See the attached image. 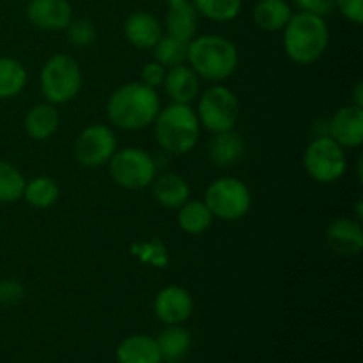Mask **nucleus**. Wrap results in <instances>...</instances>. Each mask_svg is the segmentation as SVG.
Wrapping results in <instances>:
<instances>
[{
  "label": "nucleus",
  "mask_w": 363,
  "mask_h": 363,
  "mask_svg": "<svg viewBox=\"0 0 363 363\" xmlns=\"http://www.w3.org/2000/svg\"><path fill=\"white\" fill-rule=\"evenodd\" d=\"M353 105L362 106V108H363V85H362V82H358L357 89H354V103H353Z\"/></svg>",
  "instance_id": "35"
},
{
  "label": "nucleus",
  "mask_w": 363,
  "mask_h": 363,
  "mask_svg": "<svg viewBox=\"0 0 363 363\" xmlns=\"http://www.w3.org/2000/svg\"><path fill=\"white\" fill-rule=\"evenodd\" d=\"M188 43L190 41H183V39L163 34L155 46V60L165 67L184 64L188 57Z\"/></svg>",
  "instance_id": "28"
},
{
  "label": "nucleus",
  "mask_w": 363,
  "mask_h": 363,
  "mask_svg": "<svg viewBox=\"0 0 363 363\" xmlns=\"http://www.w3.org/2000/svg\"><path fill=\"white\" fill-rule=\"evenodd\" d=\"M163 89L167 96L172 99V103H181V105H190L199 96L201 82H199L197 73L186 64L169 67L163 80Z\"/></svg>",
  "instance_id": "16"
},
{
  "label": "nucleus",
  "mask_w": 363,
  "mask_h": 363,
  "mask_svg": "<svg viewBox=\"0 0 363 363\" xmlns=\"http://www.w3.org/2000/svg\"><path fill=\"white\" fill-rule=\"evenodd\" d=\"M197 27L199 13L190 0L169 6L165 14V34L183 41H191L197 34Z\"/></svg>",
  "instance_id": "19"
},
{
  "label": "nucleus",
  "mask_w": 363,
  "mask_h": 363,
  "mask_svg": "<svg viewBox=\"0 0 363 363\" xmlns=\"http://www.w3.org/2000/svg\"><path fill=\"white\" fill-rule=\"evenodd\" d=\"M204 202L215 218L236 222L252 208L250 188L236 177H218L208 186Z\"/></svg>",
  "instance_id": "6"
},
{
  "label": "nucleus",
  "mask_w": 363,
  "mask_h": 363,
  "mask_svg": "<svg viewBox=\"0 0 363 363\" xmlns=\"http://www.w3.org/2000/svg\"><path fill=\"white\" fill-rule=\"evenodd\" d=\"M335 9L351 23H363V0H335Z\"/></svg>",
  "instance_id": "34"
},
{
  "label": "nucleus",
  "mask_w": 363,
  "mask_h": 363,
  "mask_svg": "<svg viewBox=\"0 0 363 363\" xmlns=\"http://www.w3.org/2000/svg\"><path fill=\"white\" fill-rule=\"evenodd\" d=\"M152 195L160 206L167 209H177L190 199V184L179 174H163L152 181Z\"/></svg>",
  "instance_id": "20"
},
{
  "label": "nucleus",
  "mask_w": 363,
  "mask_h": 363,
  "mask_svg": "<svg viewBox=\"0 0 363 363\" xmlns=\"http://www.w3.org/2000/svg\"><path fill=\"white\" fill-rule=\"evenodd\" d=\"M167 6H174V4H181V2H186V0H165Z\"/></svg>",
  "instance_id": "36"
},
{
  "label": "nucleus",
  "mask_w": 363,
  "mask_h": 363,
  "mask_svg": "<svg viewBox=\"0 0 363 363\" xmlns=\"http://www.w3.org/2000/svg\"><path fill=\"white\" fill-rule=\"evenodd\" d=\"M82 84L84 78H82L80 64L66 53H55L50 57L39 77L41 94L52 105H62L77 98Z\"/></svg>",
  "instance_id": "5"
},
{
  "label": "nucleus",
  "mask_w": 363,
  "mask_h": 363,
  "mask_svg": "<svg viewBox=\"0 0 363 363\" xmlns=\"http://www.w3.org/2000/svg\"><path fill=\"white\" fill-rule=\"evenodd\" d=\"M162 103L156 89L142 82H130L112 92L106 101V116L113 126L126 131L145 130L155 123Z\"/></svg>",
  "instance_id": "1"
},
{
  "label": "nucleus",
  "mask_w": 363,
  "mask_h": 363,
  "mask_svg": "<svg viewBox=\"0 0 363 363\" xmlns=\"http://www.w3.org/2000/svg\"><path fill=\"white\" fill-rule=\"evenodd\" d=\"M165 74H167V67L162 66L160 62H156V60H152V62H147L144 67H142L140 80L142 84L147 85V87L156 89L160 87V85H163Z\"/></svg>",
  "instance_id": "33"
},
{
  "label": "nucleus",
  "mask_w": 363,
  "mask_h": 363,
  "mask_svg": "<svg viewBox=\"0 0 363 363\" xmlns=\"http://www.w3.org/2000/svg\"><path fill=\"white\" fill-rule=\"evenodd\" d=\"M328 137L342 147L357 149L363 144V108L347 105L337 110L328 123Z\"/></svg>",
  "instance_id": "13"
},
{
  "label": "nucleus",
  "mask_w": 363,
  "mask_h": 363,
  "mask_svg": "<svg viewBox=\"0 0 363 363\" xmlns=\"http://www.w3.org/2000/svg\"><path fill=\"white\" fill-rule=\"evenodd\" d=\"M25 298V287L18 280H2L0 282V305L13 307L21 303Z\"/></svg>",
  "instance_id": "31"
},
{
  "label": "nucleus",
  "mask_w": 363,
  "mask_h": 363,
  "mask_svg": "<svg viewBox=\"0 0 363 363\" xmlns=\"http://www.w3.org/2000/svg\"><path fill=\"white\" fill-rule=\"evenodd\" d=\"M163 363V362H162ZM165 363H181V362H165Z\"/></svg>",
  "instance_id": "37"
},
{
  "label": "nucleus",
  "mask_w": 363,
  "mask_h": 363,
  "mask_svg": "<svg viewBox=\"0 0 363 363\" xmlns=\"http://www.w3.org/2000/svg\"><path fill=\"white\" fill-rule=\"evenodd\" d=\"M152 124L156 142L170 155H186L197 145L201 124L190 105L172 103L165 108H160Z\"/></svg>",
  "instance_id": "4"
},
{
  "label": "nucleus",
  "mask_w": 363,
  "mask_h": 363,
  "mask_svg": "<svg viewBox=\"0 0 363 363\" xmlns=\"http://www.w3.org/2000/svg\"><path fill=\"white\" fill-rule=\"evenodd\" d=\"M303 167L308 176L318 183H335L346 174V152L342 145L337 144L328 135L318 137L305 149Z\"/></svg>",
  "instance_id": "9"
},
{
  "label": "nucleus",
  "mask_w": 363,
  "mask_h": 363,
  "mask_svg": "<svg viewBox=\"0 0 363 363\" xmlns=\"http://www.w3.org/2000/svg\"><path fill=\"white\" fill-rule=\"evenodd\" d=\"M326 245L342 257H354L363 248V229L357 218H337L326 229Z\"/></svg>",
  "instance_id": "14"
},
{
  "label": "nucleus",
  "mask_w": 363,
  "mask_h": 363,
  "mask_svg": "<svg viewBox=\"0 0 363 363\" xmlns=\"http://www.w3.org/2000/svg\"><path fill=\"white\" fill-rule=\"evenodd\" d=\"M27 69L11 57H0V99L16 98L27 85Z\"/></svg>",
  "instance_id": "25"
},
{
  "label": "nucleus",
  "mask_w": 363,
  "mask_h": 363,
  "mask_svg": "<svg viewBox=\"0 0 363 363\" xmlns=\"http://www.w3.org/2000/svg\"><path fill=\"white\" fill-rule=\"evenodd\" d=\"M197 119L202 128L215 133L234 130L240 117V101L229 87L213 85L199 98Z\"/></svg>",
  "instance_id": "7"
},
{
  "label": "nucleus",
  "mask_w": 363,
  "mask_h": 363,
  "mask_svg": "<svg viewBox=\"0 0 363 363\" xmlns=\"http://www.w3.org/2000/svg\"><path fill=\"white\" fill-rule=\"evenodd\" d=\"M294 7L301 13L325 18L335 11V0H294Z\"/></svg>",
  "instance_id": "32"
},
{
  "label": "nucleus",
  "mask_w": 363,
  "mask_h": 363,
  "mask_svg": "<svg viewBox=\"0 0 363 363\" xmlns=\"http://www.w3.org/2000/svg\"><path fill=\"white\" fill-rule=\"evenodd\" d=\"M64 30H66L67 41L77 48H87V46L94 45L96 38H98L94 23L87 18H73Z\"/></svg>",
  "instance_id": "30"
},
{
  "label": "nucleus",
  "mask_w": 363,
  "mask_h": 363,
  "mask_svg": "<svg viewBox=\"0 0 363 363\" xmlns=\"http://www.w3.org/2000/svg\"><path fill=\"white\" fill-rule=\"evenodd\" d=\"M199 16L211 21H233L243 9V0H190Z\"/></svg>",
  "instance_id": "27"
},
{
  "label": "nucleus",
  "mask_w": 363,
  "mask_h": 363,
  "mask_svg": "<svg viewBox=\"0 0 363 363\" xmlns=\"http://www.w3.org/2000/svg\"><path fill=\"white\" fill-rule=\"evenodd\" d=\"M117 151V138L112 128L105 124H91L74 142V158L85 169H98L106 165Z\"/></svg>",
  "instance_id": "10"
},
{
  "label": "nucleus",
  "mask_w": 363,
  "mask_h": 363,
  "mask_svg": "<svg viewBox=\"0 0 363 363\" xmlns=\"http://www.w3.org/2000/svg\"><path fill=\"white\" fill-rule=\"evenodd\" d=\"M112 179L126 190L147 188L156 177V162L140 147L117 149L108 162Z\"/></svg>",
  "instance_id": "8"
},
{
  "label": "nucleus",
  "mask_w": 363,
  "mask_h": 363,
  "mask_svg": "<svg viewBox=\"0 0 363 363\" xmlns=\"http://www.w3.org/2000/svg\"><path fill=\"white\" fill-rule=\"evenodd\" d=\"M330 45V28L325 18L308 13H293L284 27V52L300 66L314 64Z\"/></svg>",
  "instance_id": "2"
},
{
  "label": "nucleus",
  "mask_w": 363,
  "mask_h": 363,
  "mask_svg": "<svg viewBox=\"0 0 363 363\" xmlns=\"http://www.w3.org/2000/svg\"><path fill=\"white\" fill-rule=\"evenodd\" d=\"M117 363H162V354H160L158 344L152 337L138 333V335H130L116 350Z\"/></svg>",
  "instance_id": "17"
},
{
  "label": "nucleus",
  "mask_w": 363,
  "mask_h": 363,
  "mask_svg": "<svg viewBox=\"0 0 363 363\" xmlns=\"http://www.w3.org/2000/svg\"><path fill=\"white\" fill-rule=\"evenodd\" d=\"M27 18L35 28L59 32L73 20V7L67 0H30L27 4Z\"/></svg>",
  "instance_id": "12"
},
{
  "label": "nucleus",
  "mask_w": 363,
  "mask_h": 363,
  "mask_svg": "<svg viewBox=\"0 0 363 363\" xmlns=\"http://www.w3.org/2000/svg\"><path fill=\"white\" fill-rule=\"evenodd\" d=\"M293 13L287 0H259L254 7V21L262 30L279 32L284 30Z\"/></svg>",
  "instance_id": "22"
},
{
  "label": "nucleus",
  "mask_w": 363,
  "mask_h": 363,
  "mask_svg": "<svg viewBox=\"0 0 363 363\" xmlns=\"http://www.w3.org/2000/svg\"><path fill=\"white\" fill-rule=\"evenodd\" d=\"M162 360L179 362L191 347V335L183 325H165V330L156 339Z\"/></svg>",
  "instance_id": "23"
},
{
  "label": "nucleus",
  "mask_w": 363,
  "mask_h": 363,
  "mask_svg": "<svg viewBox=\"0 0 363 363\" xmlns=\"http://www.w3.org/2000/svg\"><path fill=\"white\" fill-rule=\"evenodd\" d=\"M25 183H27V179L18 167L0 160V202L2 204L20 201L21 195H23Z\"/></svg>",
  "instance_id": "29"
},
{
  "label": "nucleus",
  "mask_w": 363,
  "mask_h": 363,
  "mask_svg": "<svg viewBox=\"0 0 363 363\" xmlns=\"http://www.w3.org/2000/svg\"><path fill=\"white\" fill-rule=\"evenodd\" d=\"M213 218L209 208L204 201H190L188 199L181 208H177V223L181 230L191 236L206 233L211 227Z\"/></svg>",
  "instance_id": "24"
},
{
  "label": "nucleus",
  "mask_w": 363,
  "mask_h": 363,
  "mask_svg": "<svg viewBox=\"0 0 363 363\" xmlns=\"http://www.w3.org/2000/svg\"><path fill=\"white\" fill-rule=\"evenodd\" d=\"M60 123L59 112L52 103H39L28 110L25 117V131L34 140H48Z\"/></svg>",
  "instance_id": "21"
},
{
  "label": "nucleus",
  "mask_w": 363,
  "mask_h": 363,
  "mask_svg": "<svg viewBox=\"0 0 363 363\" xmlns=\"http://www.w3.org/2000/svg\"><path fill=\"white\" fill-rule=\"evenodd\" d=\"M60 190L55 179L48 176H38L34 179L27 181L23 188V195L21 197L27 201L28 206L35 209H46L53 206L59 199Z\"/></svg>",
  "instance_id": "26"
},
{
  "label": "nucleus",
  "mask_w": 363,
  "mask_h": 363,
  "mask_svg": "<svg viewBox=\"0 0 363 363\" xmlns=\"http://www.w3.org/2000/svg\"><path fill=\"white\" fill-rule=\"evenodd\" d=\"M123 30L131 46L138 50H151L163 35V25L155 14L137 11L126 18Z\"/></svg>",
  "instance_id": "15"
},
{
  "label": "nucleus",
  "mask_w": 363,
  "mask_h": 363,
  "mask_svg": "<svg viewBox=\"0 0 363 363\" xmlns=\"http://www.w3.org/2000/svg\"><path fill=\"white\" fill-rule=\"evenodd\" d=\"M245 152V142L238 131L229 130L222 133H215V137L209 142L208 156L209 162L215 167L225 169L240 162Z\"/></svg>",
  "instance_id": "18"
},
{
  "label": "nucleus",
  "mask_w": 363,
  "mask_h": 363,
  "mask_svg": "<svg viewBox=\"0 0 363 363\" xmlns=\"http://www.w3.org/2000/svg\"><path fill=\"white\" fill-rule=\"evenodd\" d=\"M155 314L163 325H183L194 314V296L181 286H167L156 294Z\"/></svg>",
  "instance_id": "11"
},
{
  "label": "nucleus",
  "mask_w": 363,
  "mask_h": 363,
  "mask_svg": "<svg viewBox=\"0 0 363 363\" xmlns=\"http://www.w3.org/2000/svg\"><path fill=\"white\" fill-rule=\"evenodd\" d=\"M186 60L199 78L222 82L236 73L240 53L236 45L225 35L204 34L188 43Z\"/></svg>",
  "instance_id": "3"
}]
</instances>
